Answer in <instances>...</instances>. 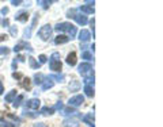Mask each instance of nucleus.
<instances>
[{
	"mask_svg": "<svg viewBox=\"0 0 163 127\" xmlns=\"http://www.w3.org/2000/svg\"><path fill=\"white\" fill-rule=\"evenodd\" d=\"M54 30L56 31H65V32H68V35L71 37V39L72 38H75V35H76V27L73 26L72 23H68V22H64V23H57L56 24V27H54ZM68 37V38H69Z\"/></svg>",
	"mask_w": 163,
	"mask_h": 127,
	"instance_id": "1",
	"label": "nucleus"
},
{
	"mask_svg": "<svg viewBox=\"0 0 163 127\" xmlns=\"http://www.w3.org/2000/svg\"><path fill=\"white\" fill-rule=\"evenodd\" d=\"M49 66L52 70L54 72H60L61 70V61H60V53H53L50 57V62H49Z\"/></svg>",
	"mask_w": 163,
	"mask_h": 127,
	"instance_id": "2",
	"label": "nucleus"
},
{
	"mask_svg": "<svg viewBox=\"0 0 163 127\" xmlns=\"http://www.w3.org/2000/svg\"><path fill=\"white\" fill-rule=\"evenodd\" d=\"M79 73H80L84 78L94 77V70H92L91 64H88V62H84V64L79 65Z\"/></svg>",
	"mask_w": 163,
	"mask_h": 127,
	"instance_id": "3",
	"label": "nucleus"
},
{
	"mask_svg": "<svg viewBox=\"0 0 163 127\" xmlns=\"http://www.w3.org/2000/svg\"><path fill=\"white\" fill-rule=\"evenodd\" d=\"M52 31H53V30H52V26L45 24V26H42L40 30H38V37H40L42 41H48L52 35Z\"/></svg>",
	"mask_w": 163,
	"mask_h": 127,
	"instance_id": "4",
	"label": "nucleus"
},
{
	"mask_svg": "<svg viewBox=\"0 0 163 127\" xmlns=\"http://www.w3.org/2000/svg\"><path fill=\"white\" fill-rule=\"evenodd\" d=\"M80 115H72L71 118L65 119L62 126L64 127H79V123H80Z\"/></svg>",
	"mask_w": 163,
	"mask_h": 127,
	"instance_id": "5",
	"label": "nucleus"
},
{
	"mask_svg": "<svg viewBox=\"0 0 163 127\" xmlns=\"http://www.w3.org/2000/svg\"><path fill=\"white\" fill-rule=\"evenodd\" d=\"M84 101V97L82 96V95H76V96H73V97H71L69 99V107H78V105H80Z\"/></svg>",
	"mask_w": 163,
	"mask_h": 127,
	"instance_id": "6",
	"label": "nucleus"
},
{
	"mask_svg": "<svg viewBox=\"0 0 163 127\" xmlns=\"http://www.w3.org/2000/svg\"><path fill=\"white\" fill-rule=\"evenodd\" d=\"M22 49H26V50H29V51H33V47L29 45V43L24 42V41H21L19 43H16L15 47H14V51H15V53H18V51H21Z\"/></svg>",
	"mask_w": 163,
	"mask_h": 127,
	"instance_id": "7",
	"label": "nucleus"
},
{
	"mask_svg": "<svg viewBox=\"0 0 163 127\" xmlns=\"http://www.w3.org/2000/svg\"><path fill=\"white\" fill-rule=\"evenodd\" d=\"M94 2H87V5H80L79 10L84 14H94Z\"/></svg>",
	"mask_w": 163,
	"mask_h": 127,
	"instance_id": "8",
	"label": "nucleus"
},
{
	"mask_svg": "<svg viewBox=\"0 0 163 127\" xmlns=\"http://www.w3.org/2000/svg\"><path fill=\"white\" fill-rule=\"evenodd\" d=\"M26 105H27V108H31V110H38L41 105V101L38 99H30L26 103Z\"/></svg>",
	"mask_w": 163,
	"mask_h": 127,
	"instance_id": "9",
	"label": "nucleus"
},
{
	"mask_svg": "<svg viewBox=\"0 0 163 127\" xmlns=\"http://www.w3.org/2000/svg\"><path fill=\"white\" fill-rule=\"evenodd\" d=\"M73 19H75L76 22H78V24H80V26H84V24H87V16L83 15V14H76L75 16H73Z\"/></svg>",
	"mask_w": 163,
	"mask_h": 127,
	"instance_id": "10",
	"label": "nucleus"
},
{
	"mask_svg": "<svg viewBox=\"0 0 163 127\" xmlns=\"http://www.w3.org/2000/svg\"><path fill=\"white\" fill-rule=\"evenodd\" d=\"M90 38H91V35H90V31H87V30H82V31L79 32V39H80V42H88Z\"/></svg>",
	"mask_w": 163,
	"mask_h": 127,
	"instance_id": "11",
	"label": "nucleus"
},
{
	"mask_svg": "<svg viewBox=\"0 0 163 127\" xmlns=\"http://www.w3.org/2000/svg\"><path fill=\"white\" fill-rule=\"evenodd\" d=\"M82 120L86 122V123L88 124L90 127H95V124H94V113H88V115H84L83 118H82Z\"/></svg>",
	"mask_w": 163,
	"mask_h": 127,
	"instance_id": "12",
	"label": "nucleus"
},
{
	"mask_svg": "<svg viewBox=\"0 0 163 127\" xmlns=\"http://www.w3.org/2000/svg\"><path fill=\"white\" fill-rule=\"evenodd\" d=\"M68 41H69V38H68L67 35H57V37L54 38V43H56V45H62V43H67Z\"/></svg>",
	"mask_w": 163,
	"mask_h": 127,
	"instance_id": "13",
	"label": "nucleus"
},
{
	"mask_svg": "<svg viewBox=\"0 0 163 127\" xmlns=\"http://www.w3.org/2000/svg\"><path fill=\"white\" fill-rule=\"evenodd\" d=\"M53 85H54V83L50 80V78H45V80H43V83L41 84V86H42V91H48V89H50Z\"/></svg>",
	"mask_w": 163,
	"mask_h": 127,
	"instance_id": "14",
	"label": "nucleus"
},
{
	"mask_svg": "<svg viewBox=\"0 0 163 127\" xmlns=\"http://www.w3.org/2000/svg\"><path fill=\"white\" fill-rule=\"evenodd\" d=\"M67 64L69 65V66H75L76 65V53H71V54H68V57H67Z\"/></svg>",
	"mask_w": 163,
	"mask_h": 127,
	"instance_id": "15",
	"label": "nucleus"
},
{
	"mask_svg": "<svg viewBox=\"0 0 163 127\" xmlns=\"http://www.w3.org/2000/svg\"><path fill=\"white\" fill-rule=\"evenodd\" d=\"M15 97H16V91H15V89H11V91L5 95V101H7V103H12Z\"/></svg>",
	"mask_w": 163,
	"mask_h": 127,
	"instance_id": "16",
	"label": "nucleus"
},
{
	"mask_svg": "<svg viewBox=\"0 0 163 127\" xmlns=\"http://www.w3.org/2000/svg\"><path fill=\"white\" fill-rule=\"evenodd\" d=\"M19 84H21V86H22V88H24L26 91H29V89L31 88V81H30V78H29V77L23 78V80H22Z\"/></svg>",
	"mask_w": 163,
	"mask_h": 127,
	"instance_id": "17",
	"label": "nucleus"
},
{
	"mask_svg": "<svg viewBox=\"0 0 163 127\" xmlns=\"http://www.w3.org/2000/svg\"><path fill=\"white\" fill-rule=\"evenodd\" d=\"M61 113L62 115H71L72 116V115H75V113H78V112H76V110L73 107H65V108H62L61 110Z\"/></svg>",
	"mask_w": 163,
	"mask_h": 127,
	"instance_id": "18",
	"label": "nucleus"
},
{
	"mask_svg": "<svg viewBox=\"0 0 163 127\" xmlns=\"http://www.w3.org/2000/svg\"><path fill=\"white\" fill-rule=\"evenodd\" d=\"M15 19L18 22H27L29 20V14L27 12H19L18 15L15 16Z\"/></svg>",
	"mask_w": 163,
	"mask_h": 127,
	"instance_id": "19",
	"label": "nucleus"
},
{
	"mask_svg": "<svg viewBox=\"0 0 163 127\" xmlns=\"http://www.w3.org/2000/svg\"><path fill=\"white\" fill-rule=\"evenodd\" d=\"M79 88H80V83H79V81H76V80L71 81V84H69V89H71V92H78V91H79Z\"/></svg>",
	"mask_w": 163,
	"mask_h": 127,
	"instance_id": "20",
	"label": "nucleus"
},
{
	"mask_svg": "<svg viewBox=\"0 0 163 127\" xmlns=\"http://www.w3.org/2000/svg\"><path fill=\"white\" fill-rule=\"evenodd\" d=\"M54 108L53 107H43L41 110V115H53Z\"/></svg>",
	"mask_w": 163,
	"mask_h": 127,
	"instance_id": "21",
	"label": "nucleus"
},
{
	"mask_svg": "<svg viewBox=\"0 0 163 127\" xmlns=\"http://www.w3.org/2000/svg\"><path fill=\"white\" fill-rule=\"evenodd\" d=\"M0 123H2V127H18L19 124L16 123H11V122H5L4 119L0 116Z\"/></svg>",
	"mask_w": 163,
	"mask_h": 127,
	"instance_id": "22",
	"label": "nucleus"
},
{
	"mask_svg": "<svg viewBox=\"0 0 163 127\" xmlns=\"http://www.w3.org/2000/svg\"><path fill=\"white\" fill-rule=\"evenodd\" d=\"M84 92H86V96L92 97V96H94V86L84 85Z\"/></svg>",
	"mask_w": 163,
	"mask_h": 127,
	"instance_id": "23",
	"label": "nucleus"
},
{
	"mask_svg": "<svg viewBox=\"0 0 163 127\" xmlns=\"http://www.w3.org/2000/svg\"><path fill=\"white\" fill-rule=\"evenodd\" d=\"M29 64H30V66H31L33 69H38V68L41 66L40 62H37L35 61V58H33V57H29Z\"/></svg>",
	"mask_w": 163,
	"mask_h": 127,
	"instance_id": "24",
	"label": "nucleus"
},
{
	"mask_svg": "<svg viewBox=\"0 0 163 127\" xmlns=\"http://www.w3.org/2000/svg\"><path fill=\"white\" fill-rule=\"evenodd\" d=\"M38 5H41L42 8H45V10H48L49 5L52 4V2H48V0H38Z\"/></svg>",
	"mask_w": 163,
	"mask_h": 127,
	"instance_id": "25",
	"label": "nucleus"
},
{
	"mask_svg": "<svg viewBox=\"0 0 163 127\" xmlns=\"http://www.w3.org/2000/svg\"><path fill=\"white\" fill-rule=\"evenodd\" d=\"M34 81H35L37 85H41V84L43 83V76L41 74V73H37V74L34 76Z\"/></svg>",
	"mask_w": 163,
	"mask_h": 127,
	"instance_id": "26",
	"label": "nucleus"
},
{
	"mask_svg": "<svg viewBox=\"0 0 163 127\" xmlns=\"http://www.w3.org/2000/svg\"><path fill=\"white\" fill-rule=\"evenodd\" d=\"M49 78H50V80H57L59 83H62V81H64V74H61V73H60V74H52Z\"/></svg>",
	"mask_w": 163,
	"mask_h": 127,
	"instance_id": "27",
	"label": "nucleus"
},
{
	"mask_svg": "<svg viewBox=\"0 0 163 127\" xmlns=\"http://www.w3.org/2000/svg\"><path fill=\"white\" fill-rule=\"evenodd\" d=\"M22 100H23V95H19V96H18V99H15V100H14V107H15V108H18L19 105H21Z\"/></svg>",
	"mask_w": 163,
	"mask_h": 127,
	"instance_id": "28",
	"label": "nucleus"
},
{
	"mask_svg": "<svg viewBox=\"0 0 163 127\" xmlns=\"http://www.w3.org/2000/svg\"><path fill=\"white\" fill-rule=\"evenodd\" d=\"M82 57H83V59H87V61H91L92 59V54L88 53V51H83V54H82Z\"/></svg>",
	"mask_w": 163,
	"mask_h": 127,
	"instance_id": "29",
	"label": "nucleus"
},
{
	"mask_svg": "<svg viewBox=\"0 0 163 127\" xmlns=\"http://www.w3.org/2000/svg\"><path fill=\"white\" fill-rule=\"evenodd\" d=\"M8 29H10V34L12 35V37H16V34H18V29H16V26H10Z\"/></svg>",
	"mask_w": 163,
	"mask_h": 127,
	"instance_id": "30",
	"label": "nucleus"
},
{
	"mask_svg": "<svg viewBox=\"0 0 163 127\" xmlns=\"http://www.w3.org/2000/svg\"><path fill=\"white\" fill-rule=\"evenodd\" d=\"M84 84L86 85H94V77H87V78H84Z\"/></svg>",
	"mask_w": 163,
	"mask_h": 127,
	"instance_id": "31",
	"label": "nucleus"
},
{
	"mask_svg": "<svg viewBox=\"0 0 163 127\" xmlns=\"http://www.w3.org/2000/svg\"><path fill=\"white\" fill-rule=\"evenodd\" d=\"M31 37V26L26 27V30H24V38H30Z\"/></svg>",
	"mask_w": 163,
	"mask_h": 127,
	"instance_id": "32",
	"label": "nucleus"
},
{
	"mask_svg": "<svg viewBox=\"0 0 163 127\" xmlns=\"http://www.w3.org/2000/svg\"><path fill=\"white\" fill-rule=\"evenodd\" d=\"M8 53H10L8 47H0V56H8Z\"/></svg>",
	"mask_w": 163,
	"mask_h": 127,
	"instance_id": "33",
	"label": "nucleus"
},
{
	"mask_svg": "<svg viewBox=\"0 0 163 127\" xmlns=\"http://www.w3.org/2000/svg\"><path fill=\"white\" fill-rule=\"evenodd\" d=\"M7 118L12 119V120L15 122V123H19V122H21V119H19V118H16V116H15V115H12V113H7Z\"/></svg>",
	"mask_w": 163,
	"mask_h": 127,
	"instance_id": "34",
	"label": "nucleus"
},
{
	"mask_svg": "<svg viewBox=\"0 0 163 127\" xmlns=\"http://www.w3.org/2000/svg\"><path fill=\"white\" fill-rule=\"evenodd\" d=\"M23 115L24 116H29V118H37V113H34V112H27V111H24L23 112Z\"/></svg>",
	"mask_w": 163,
	"mask_h": 127,
	"instance_id": "35",
	"label": "nucleus"
},
{
	"mask_svg": "<svg viewBox=\"0 0 163 127\" xmlns=\"http://www.w3.org/2000/svg\"><path fill=\"white\" fill-rule=\"evenodd\" d=\"M38 59H40V65H41V64H45V62H46V59H48V58H46V56H43V54H41V56H40V58H38Z\"/></svg>",
	"mask_w": 163,
	"mask_h": 127,
	"instance_id": "36",
	"label": "nucleus"
},
{
	"mask_svg": "<svg viewBox=\"0 0 163 127\" xmlns=\"http://www.w3.org/2000/svg\"><path fill=\"white\" fill-rule=\"evenodd\" d=\"M12 77H14V78H16V80H21V78H22V74H21V73L14 72V73H12Z\"/></svg>",
	"mask_w": 163,
	"mask_h": 127,
	"instance_id": "37",
	"label": "nucleus"
},
{
	"mask_svg": "<svg viewBox=\"0 0 163 127\" xmlns=\"http://www.w3.org/2000/svg\"><path fill=\"white\" fill-rule=\"evenodd\" d=\"M94 24H95V20H94V18H92V20L91 22H90V26H91V30H92V37H94V35H95V32H94Z\"/></svg>",
	"mask_w": 163,
	"mask_h": 127,
	"instance_id": "38",
	"label": "nucleus"
},
{
	"mask_svg": "<svg viewBox=\"0 0 163 127\" xmlns=\"http://www.w3.org/2000/svg\"><path fill=\"white\" fill-rule=\"evenodd\" d=\"M33 127H48L45 123H35V124H33Z\"/></svg>",
	"mask_w": 163,
	"mask_h": 127,
	"instance_id": "39",
	"label": "nucleus"
},
{
	"mask_svg": "<svg viewBox=\"0 0 163 127\" xmlns=\"http://www.w3.org/2000/svg\"><path fill=\"white\" fill-rule=\"evenodd\" d=\"M21 0H11V4H12V5H19V4H21Z\"/></svg>",
	"mask_w": 163,
	"mask_h": 127,
	"instance_id": "40",
	"label": "nucleus"
},
{
	"mask_svg": "<svg viewBox=\"0 0 163 127\" xmlns=\"http://www.w3.org/2000/svg\"><path fill=\"white\" fill-rule=\"evenodd\" d=\"M0 12H2V15H7V14H8V8L7 7L2 8V11H0Z\"/></svg>",
	"mask_w": 163,
	"mask_h": 127,
	"instance_id": "41",
	"label": "nucleus"
},
{
	"mask_svg": "<svg viewBox=\"0 0 163 127\" xmlns=\"http://www.w3.org/2000/svg\"><path fill=\"white\" fill-rule=\"evenodd\" d=\"M54 108H57V110H62V108H64V105H62V103H57V104H56V107H54Z\"/></svg>",
	"mask_w": 163,
	"mask_h": 127,
	"instance_id": "42",
	"label": "nucleus"
},
{
	"mask_svg": "<svg viewBox=\"0 0 163 127\" xmlns=\"http://www.w3.org/2000/svg\"><path fill=\"white\" fill-rule=\"evenodd\" d=\"M7 35H5V34H0V42H3V41H5V39H7Z\"/></svg>",
	"mask_w": 163,
	"mask_h": 127,
	"instance_id": "43",
	"label": "nucleus"
},
{
	"mask_svg": "<svg viewBox=\"0 0 163 127\" xmlns=\"http://www.w3.org/2000/svg\"><path fill=\"white\" fill-rule=\"evenodd\" d=\"M3 26H4V27L10 26V22H8V19H4V20H3Z\"/></svg>",
	"mask_w": 163,
	"mask_h": 127,
	"instance_id": "44",
	"label": "nucleus"
},
{
	"mask_svg": "<svg viewBox=\"0 0 163 127\" xmlns=\"http://www.w3.org/2000/svg\"><path fill=\"white\" fill-rule=\"evenodd\" d=\"M15 59H19L21 62H23L24 61V56H22V54H21V56H18V58H15Z\"/></svg>",
	"mask_w": 163,
	"mask_h": 127,
	"instance_id": "45",
	"label": "nucleus"
},
{
	"mask_svg": "<svg viewBox=\"0 0 163 127\" xmlns=\"http://www.w3.org/2000/svg\"><path fill=\"white\" fill-rule=\"evenodd\" d=\"M4 92V88H3V83H2V80H0V95Z\"/></svg>",
	"mask_w": 163,
	"mask_h": 127,
	"instance_id": "46",
	"label": "nucleus"
},
{
	"mask_svg": "<svg viewBox=\"0 0 163 127\" xmlns=\"http://www.w3.org/2000/svg\"><path fill=\"white\" fill-rule=\"evenodd\" d=\"M12 69L14 70L16 69V59H14V62H12Z\"/></svg>",
	"mask_w": 163,
	"mask_h": 127,
	"instance_id": "47",
	"label": "nucleus"
}]
</instances>
